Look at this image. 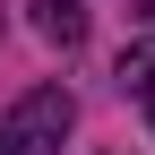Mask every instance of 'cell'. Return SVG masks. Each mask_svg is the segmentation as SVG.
<instances>
[{
    "instance_id": "1",
    "label": "cell",
    "mask_w": 155,
    "mask_h": 155,
    "mask_svg": "<svg viewBox=\"0 0 155 155\" xmlns=\"http://www.w3.org/2000/svg\"><path fill=\"white\" fill-rule=\"evenodd\" d=\"M69 129H78L69 86H26L9 112H0V155H61Z\"/></svg>"
},
{
    "instance_id": "2",
    "label": "cell",
    "mask_w": 155,
    "mask_h": 155,
    "mask_svg": "<svg viewBox=\"0 0 155 155\" xmlns=\"http://www.w3.org/2000/svg\"><path fill=\"white\" fill-rule=\"evenodd\" d=\"M35 9V35H43L52 52H78L86 43V0H26Z\"/></svg>"
},
{
    "instance_id": "3",
    "label": "cell",
    "mask_w": 155,
    "mask_h": 155,
    "mask_svg": "<svg viewBox=\"0 0 155 155\" xmlns=\"http://www.w3.org/2000/svg\"><path fill=\"white\" fill-rule=\"evenodd\" d=\"M121 95H138V104H155V43L121 52Z\"/></svg>"
},
{
    "instance_id": "4",
    "label": "cell",
    "mask_w": 155,
    "mask_h": 155,
    "mask_svg": "<svg viewBox=\"0 0 155 155\" xmlns=\"http://www.w3.org/2000/svg\"><path fill=\"white\" fill-rule=\"evenodd\" d=\"M147 9H155V0H147Z\"/></svg>"
}]
</instances>
